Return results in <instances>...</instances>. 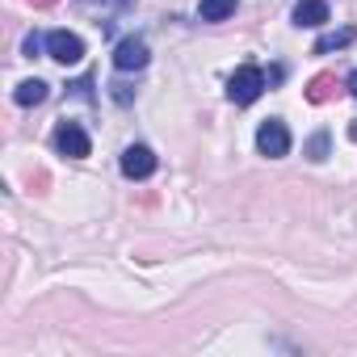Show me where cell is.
Wrapping results in <instances>:
<instances>
[{
    "label": "cell",
    "instance_id": "cell-1",
    "mask_svg": "<svg viewBox=\"0 0 357 357\" xmlns=\"http://www.w3.org/2000/svg\"><path fill=\"white\" fill-rule=\"evenodd\" d=\"M261 93H265V72H261L257 63H244V68H236V76L227 80V97H231L236 105H252Z\"/></svg>",
    "mask_w": 357,
    "mask_h": 357
},
{
    "label": "cell",
    "instance_id": "cell-2",
    "mask_svg": "<svg viewBox=\"0 0 357 357\" xmlns=\"http://www.w3.org/2000/svg\"><path fill=\"white\" fill-rule=\"evenodd\" d=\"M257 151L269 155V160H278V155L290 151V130H286L282 118H265V122H261V130H257Z\"/></svg>",
    "mask_w": 357,
    "mask_h": 357
},
{
    "label": "cell",
    "instance_id": "cell-3",
    "mask_svg": "<svg viewBox=\"0 0 357 357\" xmlns=\"http://www.w3.org/2000/svg\"><path fill=\"white\" fill-rule=\"evenodd\" d=\"M47 55H51L55 63L72 68V63L84 59V43H80L76 34H68V30H51V34H47Z\"/></svg>",
    "mask_w": 357,
    "mask_h": 357
},
{
    "label": "cell",
    "instance_id": "cell-4",
    "mask_svg": "<svg viewBox=\"0 0 357 357\" xmlns=\"http://www.w3.org/2000/svg\"><path fill=\"white\" fill-rule=\"evenodd\" d=\"M55 147H59V155H68V160H84V155L93 151V143H89V135H84L80 122H59Z\"/></svg>",
    "mask_w": 357,
    "mask_h": 357
},
{
    "label": "cell",
    "instance_id": "cell-5",
    "mask_svg": "<svg viewBox=\"0 0 357 357\" xmlns=\"http://www.w3.org/2000/svg\"><path fill=\"white\" fill-rule=\"evenodd\" d=\"M151 172H155V151H151V147L135 143V147L122 151V176H130V181H143V176H151Z\"/></svg>",
    "mask_w": 357,
    "mask_h": 357
},
{
    "label": "cell",
    "instance_id": "cell-6",
    "mask_svg": "<svg viewBox=\"0 0 357 357\" xmlns=\"http://www.w3.org/2000/svg\"><path fill=\"white\" fill-rule=\"evenodd\" d=\"M147 63V43L143 38H122L118 51H114V68L118 72H139Z\"/></svg>",
    "mask_w": 357,
    "mask_h": 357
},
{
    "label": "cell",
    "instance_id": "cell-7",
    "mask_svg": "<svg viewBox=\"0 0 357 357\" xmlns=\"http://www.w3.org/2000/svg\"><path fill=\"white\" fill-rule=\"evenodd\" d=\"M324 22H328L324 0H298L294 5V26H324Z\"/></svg>",
    "mask_w": 357,
    "mask_h": 357
},
{
    "label": "cell",
    "instance_id": "cell-8",
    "mask_svg": "<svg viewBox=\"0 0 357 357\" xmlns=\"http://www.w3.org/2000/svg\"><path fill=\"white\" fill-rule=\"evenodd\" d=\"M332 93H336V76H332V72H319V76L307 84V101H311V105H324Z\"/></svg>",
    "mask_w": 357,
    "mask_h": 357
},
{
    "label": "cell",
    "instance_id": "cell-9",
    "mask_svg": "<svg viewBox=\"0 0 357 357\" xmlns=\"http://www.w3.org/2000/svg\"><path fill=\"white\" fill-rule=\"evenodd\" d=\"M198 13H202V22H227L236 13V0H202Z\"/></svg>",
    "mask_w": 357,
    "mask_h": 357
},
{
    "label": "cell",
    "instance_id": "cell-10",
    "mask_svg": "<svg viewBox=\"0 0 357 357\" xmlns=\"http://www.w3.org/2000/svg\"><path fill=\"white\" fill-rule=\"evenodd\" d=\"M13 101H17V105H38V101H47V84H43V80H22L17 93H13Z\"/></svg>",
    "mask_w": 357,
    "mask_h": 357
},
{
    "label": "cell",
    "instance_id": "cell-11",
    "mask_svg": "<svg viewBox=\"0 0 357 357\" xmlns=\"http://www.w3.org/2000/svg\"><path fill=\"white\" fill-rule=\"evenodd\" d=\"M353 43V30L344 26V30H336V34H324L319 43H315V55H324V51H336V47H349Z\"/></svg>",
    "mask_w": 357,
    "mask_h": 357
},
{
    "label": "cell",
    "instance_id": "cell-12",
    "mask_svg": "<svg viewBox=\"0 0 357 357\" xmlns=\"http://www.w3.org/2000/svg\"><path fill=\"white\" fill-rule=\"evenodd\" d=\"M307 155H311V160H324V155H328V135H324V130L307 143Z\"/></svg>",
    "mask_w": 357,
    "mask_h": 357
},
{
    "label": "cell",
    "instance_id": "cell-13",
    "mask_svg": "<svg viewBox=\"0 0 357 357\" xmlns=\"http://www.w3.org/2000/svg\"><path fill=\"white\" fill-rule=\"evenodd\" d=\"M349 93H353V97H357V72H353V76H349Z\"/></svg>",
    "mask_w": 357,
    "mask_h": 357
},
{
    "label": "cell",
    "instance_id": "cell-14",
    "mask_svg": "<svg viewBox=\"0 0 357 357\" xmlns=\"http://www.w3.org/2000/svg\"><path fill=\"white\" fill-rule=\"evenodd\" d=\"M34 5H38V9H47V5H55V0H34Z\"/></svg>",
    "mask_w": 357,
    "mask_h": 357
},
{
    "label": "cell",
    "instance_id": "cell-15",
    "mask_svg": "<svg viewBox=\"0 0 357 357\" xmlns=\"http://www.w3.org/2000/svg\"><path fill=\"white\" fill-rule=\"evenodd\" d=\"M349 135H353V139H357V122H353V126H349Z\"/></svg>",
    "mask_w": 357,
    "mask_h": 357
}]
</instances>
